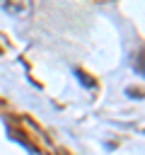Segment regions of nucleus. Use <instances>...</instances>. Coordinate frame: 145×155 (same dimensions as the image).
Wrapping results in <instances>:
<instances>
[{"instance_id":"1","label":"nucleus","mask_w":145,"mask_h":155,"mask_svg":"<svg viewBox=\"0 0 145 155\" xmlns=\"http://www.w3.org/2000/svg\"><path fill=\"white\" fill-rule=\"evenodd\" d=\"M0 5L12 15H24L31 7V0H0Z\"/></svg>"}]
</instances>
